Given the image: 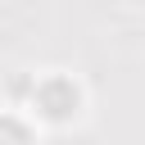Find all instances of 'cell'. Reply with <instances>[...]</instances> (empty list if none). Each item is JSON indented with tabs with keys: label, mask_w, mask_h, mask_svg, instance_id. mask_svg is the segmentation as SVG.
<instances>
[{
	"label": "cell",
	"mask_w": 145,
	"mask_h": 145,
	"mask_svg": "<svg viewBox=\"0 0 145 145\" xmlns=\"http://www.w3.org/2000/svg\"><path fill=\"white\" fill-rule=\"evenodd\" d=\"M0 145H27L23 127H14V122H0Z\"/></svg>",
	"instance_id": "obj_1"
}]
</instances>
